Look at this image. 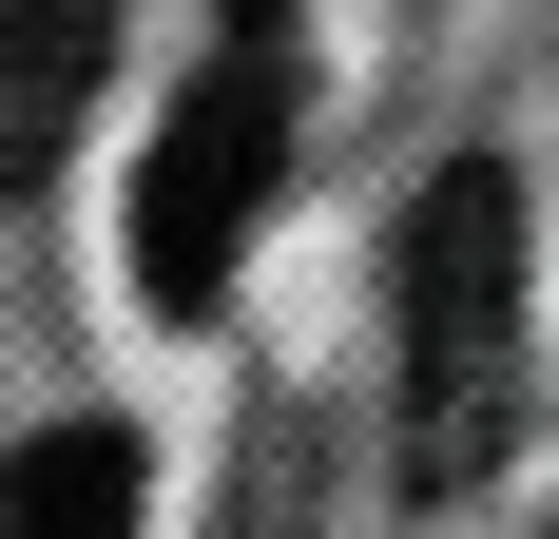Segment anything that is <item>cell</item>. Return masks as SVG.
<instances>
[{"label":"cell","mask_w":559,"mask_h":539,"mask_svg":"<svg viewBox=\"0 0 559 539\" xmlns=\"http://www.w3.org/2000/svg\"><path fill=\"white\" fill-rule=\"evenodd\" d=\"M540 539H559V520H540Z\"/></svg>","instance_id":"5"},{"label":"cell","mask_w":559,"mask_h":539,"mask_svg":"<svg viewBox=\"0 0 559 539\" xmlns=\"http://www.w3.org/2000/svg\"><path fill=\"white\" fill-rule=\"evenodd\" d=\"M135 501H155V463L116 424H39L0 463V539H135Z\"/></svg>","instance_id":"4"},{"label":"cell","mask_w":559,"mask_h":539,"mask_svg":"<svg viewBox=\"0 0 559 539\" xmlns=\"http://www.w3.org/2000/svg\"><path fill=\"white\" fill-rule=\"evenodd\" d=\"M521 443V173L463 155L405 213V482L463 501Z\"/></svg>","instance_id":"1"},{"label":"cell","mask_w":559,"mask_h":539,"mask_svg":"<svg viewBox=\"0 0 559 539\" xmlns=\"http://www.w3.org/2000/svg\"><path fill=\"white\" fill-rule=\"evenodd\" d=\"M271 173H289V0H231L213 58H193V97L135 155V289L155 309H213L251 213H271Z\"/></svg>","instance_id":"2"},{"label":"cell","mask_w":559,"mask_h":539,"mask_svg":"<svg viewBox=\"0 0 559 539\" xmlns=\"http://www.w3.org/2000/svg\"><path fill=\"white\" fill-rule=\"evenodd\" d=\"M97 58H116V0H0V193H39V155L97 97Z\"/></svg>","instance_id":"3"}]
</instances>
